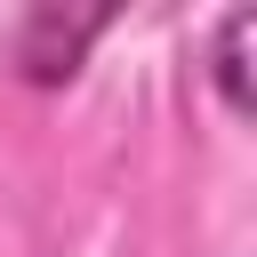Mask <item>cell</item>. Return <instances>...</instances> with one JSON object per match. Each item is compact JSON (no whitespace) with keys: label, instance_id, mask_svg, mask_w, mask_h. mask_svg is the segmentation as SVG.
Masks as SVG:
<instances>
[{"label":"cell","instance_id":"cell-1","mask_svg":"<svg viewBox=\"0 0 257 257\" xmlns=\"http://www.w3.org/2000/svg\"><path fill=\"white\" fill-rule=\"evenodd\" d=\"M112 24H120V8H64V0H40V8H24V16L8 24L0 64H8V80H16V88L56 96V88H72V80H80L88 48H96Z\"/></svg>","mask_w":257,"mask_h":257},{"label":"cell","instance_id":"cell-2","mask_svg":"<svg viewBox=\"0 0 257 257\" xmlns=\"http://www.w3.org/2000/svg\"><path fill=\"white\" fill-rule=\"evenodd\" d=\"M249 40H257V8H233V16L217 24V40H209V88H217V104H225L233 120L257 112V88H249Z\"/></svg>","mask_w":257,"mask_h":257}]
</instances>
